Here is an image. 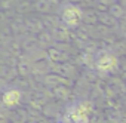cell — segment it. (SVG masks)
Listing matches in <instances>:
<instances>
[{
  "label": "cell",
  "instance_id": "1",
  "mask_svg": "<svg viewBox=\"0 0 126 123\" xmlns=\"http://www.w3.org/2000/svg\"><path fill=\"white\" fill-rule=\"evenodd\" d=\"M116 65H117V58L114 56V53H111L108 50L101 52V55L98 56V61H96V68L101 73H110L116 68Z\"/></svg>",
  "mask_w": 126,
  "mask_h": 123
}]
</instances>
